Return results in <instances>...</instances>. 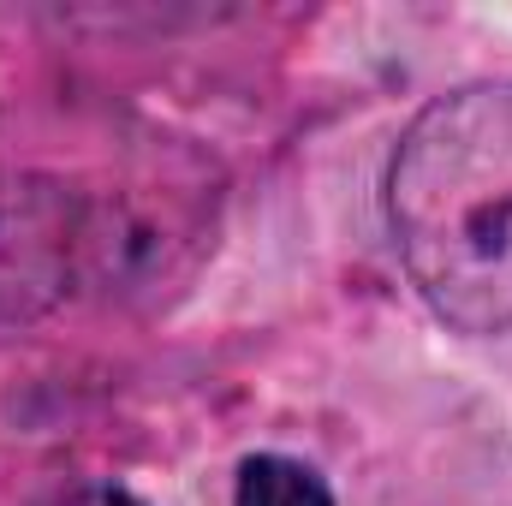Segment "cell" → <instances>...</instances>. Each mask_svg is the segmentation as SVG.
<instances>
[{
	"label": "cell",
	"mask_w": 512,
	"mask_h": 506,
	"mask_svg": "<svg viewBox=\"0 0 512 506\" xmlns=\"http://www.w3.org/2000/svg\"><path fill=\"white\" fill-rule=\"evenodd\" d=\"M387 233L459 334H512V78L435 96L387 161Z\"/></svg>",
	"instance_id": "obj_1"
},
{
	"label": "cell",
	"mask_w": 512,
	"mask_h": 506,
	"mask_svg": "<svg viewBox=\"0 0 512 506\" xmlns=\"http://www.w3.org/2000/svg\"><path fill=\"white\" fill-rule=\"evenodd\" d=\"M233 506H334V495H328V483H322L304 459L256 453V459L239 465Z\"/></svg>",
	"instance_id": "obj_3"
},
{
	"label": "cell",
	"mask_w": 512,
	"mask_h": 506,
	"mask_svg": "<svg viewBox=\"0 0 512 506\" xmlns=\"http://www.w3.org/2000/svg\"><path fill=\"white\" fill-rule=\"evenodd\" d=\"M42 506H149V501H137V495L120 489V483H72V489L48 495Z\"/></svg>",
	"instance_id": "obj_4"
},
{
	"label": "cell",
	"mask_w": 512,
	"mask_h": 506,
	"mask_svg": "<svg viewBox=\"0 0 512 506\" xmlns=\"http://www.w3.org/2000/svg\"><path fill=\"white\" fill-rule=\"evenodd\" d=\"M90 245L72 191L36 173H0V316L48 310Z\"/></svg>",
	"instance_id": "obj_2"
}]
</instances>
